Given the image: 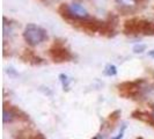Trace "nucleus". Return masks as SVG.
Wrapping results in <instances>:
<instances>
[{
    "mask_svg": "<svg viewBox=\"0 0 154 139\" xmlns=\"http://www.w3.org/2000/svg\"><path fill=\"white\" fill-rule=\"evenodd\" d=\"M59 79H60V81H62V85H63V88L64 89H66V91H69V78L66 76V74H64V73H62L60 76H59Z\"/></svg>",
    "mask_w": 154,
    "mask_h": 139,
    "instance_id": "nucleus-9",
    "label": "nucleus"
},
{
    "mask_svg": "<svg viewBox=\"0 0 154 139\" xmlns=\"http://www.w3.org/2000/svg\"><path fill=\"white\" fill-rule=\"evenodd\" d=\"M116 2L123 8H133L137 6L138 0H116Z\"/></svg>",
    "mask_w": 154,
    "mask_h": 139,
    "instance_id": "nucleus-7",
    "label": "nucleus"
},
{
    "mask_svg": "<svg viewBox=\"0 0 154 139\" xmlns=\"http://www.w3.org/2000/svg\"><path fill=\"white\" fill-rule=\"evenodd\" d=\"M103 74H104V76H108V77L116 76V74H117V69H116V66L112 65V64H108V65L106 66L104 71H103Z\"/></svg>",
    "mask_w": 154,
    "mask_h": 139,
    "instance_id": "nucleus-8",
    "label": "nucleus"
},
{
    "mask_svg": "<svg viewBox=\"0 0 154 139\" xmlns=\"http://www.w3.org/2000/svg\"><path fill=\"white\" fill-rule=\"evenodd\" d=\"M23 39L29 45L36 46L48 39V34L43 28H41L34 23H29L24 28Z\"/></svg>",
    "mask_w": 154,
    "mask_h": 139,
    "instance_id": "nucleus-2",
    "label": "nucleus"
},
{
    "mask_svg": "<svg viewBox=\"0 0 154 139\" xmlns=\"http://www.w3.org/2000/svg\"><path fill=\"white\" fill-rule=\"evenodd\" d=\"M124 34L126 35H134V34H141L146 36H153L154 35V22L147 21V20H140V19H131L124 23Z\"/></svg>",
    "mask_w": 154,
    "mask_h": 139,
    "instance_id": "nucleus-1",
    "label": "nucleus"
},
{
    "mask_svg": "<svg viewBox=\"0 0 154 139\" xmlns=\"http://www.w3.org/2000/svg\"><path fill=\"white\" fill-rule=\"evenodd\" d=\"M21 59L24 60L26 63H29L31 65H41V64L44 63V59L36 56L35 52L32 50H29V49L23 50V54H21Z\"/></svg>",
    "mask_w": 154,
    "mask_h": 139,
    "instance_id": "nucleus-6",
    "label": "nucleus"
},
{
    "mask_svg": "<svg viewBox=\"0 0 154 139\" xmlns=\"http://www.w3.org/2000/svg\"><path fill=\"white\" fill-rule=\"evenodd\" d=\"M119 115H121V111H119V110H116L114 113H111V114L109 115V122L115 123L116 121L119 118Z\"/></svg>",
    "mask_w": 154,
    "mask_h": 139,
    "instance_id": "nucleus-11",
    "label": "nucleus"
},
{
    "mask_svg": "<svg viewBox=\"0 0 154 139\" xmlns=\"http://www.w3.org/2000/svg\"><path fill=\"white\" fill-rule=\"evenodd\" d=\"M152 116H153V118H154V108H153V113H152Z\"/></svg>",
    "mask_w": 154,
    "mask_h": 139,
    "instance_id": "nucleus-15",
    "label": "nucleus"
},
{
    "mask_svg": "<svg viewBox=\"0 0 154 139\" xmlns=\"http://www.w3.org/2000/svg\"><path fill=\"white\" fill-rule=\"evenodd\" d=\"M41 1H45V0H41Z\"/></svg>",
    "mask_w": 154,
    "mask_h": 139,
    "instance_id": "nucleus-16",
    "label": "nucleus"
},
{
    "mask_svg": "<svg viewBox=\"0 0 154 139\" xmlns=\"http://www.w3.org/2000/svg\"><path fill=\"white\" fill-rule=\"evenodd\" d=\"M148 56H149V57H153V58H154V50L148 51Z\"/></svg>",
    "mask_w": 154,
    "mask_h": 139,
    "instance_id": "nucleus-13",
    "label": "nucleus"
},
{
    "mask_svg": "<svg viewBox=\"0 0 154 139\" xmlns=\"http://www.w3.org/2000/svg\"><path fill=\"white\" fill-rule=\"evenodd\" d=\"M141 84L144 80H136V81H125L118 85L119 94L124 97H134L137 96L141 89Z\"/></svg>",
    "mask_w": 154,
    "mask_h": 139,
    "instance_id": "nucleus-5",
    "label": "nucleus"
},
{
    "mask_svg": "<svg viewBox=\"0 0 154 139\" xmlns=\"http://www.w3.org/2000/svg\"><path fill=\"white\" fill-rule=\"evenodd\" d=\"M77 24L78 28L82 29V30L87 31L89 34H94V32H99L101 35H103L104 32V28H106V21H100V20H96V19H86V20H81V21H78L74 22Z\"/></svg>",
    "mask_w": 154,
    "mask_h": 139,
    "instance_id": "nucleus-4",
    "label": "nucleus"
},
{
    "mask_svg": "<svg viewBox=\"0 0 154 139\" xmlns=\"http://www.w3.org/2000/svg\"><path fill=\"white\" fill-rule=\"evenodd\" d=\"M93 139H103V138H102V136H101V134H96L95 137H93Z\"/></svg>",
    "mask_w": 154,
    "mask_h": 139,
    "instance_id": "nucleus-14",
    "label": "nucleus"
},
{
    "mask_svg": "<svg viewBox=\"0 0 154 139\" xmlns=\"http://www.w3.org/2000/svg\"><path fill=\"white\" fill-rule=\"evenodd\" d=\"M31 139H45V138H44V136L42 133H35Z\"/></svg>",
    "mask_w": 154,
    "mask_h": 139,
    "instance_id": "nucleus-12",
    "label": "nucleus"
},
{
    "mask_svg": "<svg viewBox=\"0 0 154 139\" xmlns=\"http://www.w3.org/2000/svg\"><path fill=\"white\" fill-rule=\"evenodd\" d=\"M146 50V45L145 44H136L133 46V52L134 54H143Z\"/></svg>",
    "mask_w": 154,
    "mask_h": 139,
    "instance_id": "nucleus-10",
    "label": "nucleus"
},
{
    "mask_svg": "<svg viewBox=\"0 0 154 139\" xmlns=\"http://www.w3.org/2000/svg\"><path fill=\"white\" fill-rule=\"evenodd\" d=\"M48 54H49V57L54 63L71 62L73 59V54H71L69 49H66L60 42H54V45L49 49Z\"/></svg>",
    "mask_w": 154,
    "mask_h": 139,
    "instance_id": "nucleus-3",
    "label": "nucleus"
}]
</instances>
